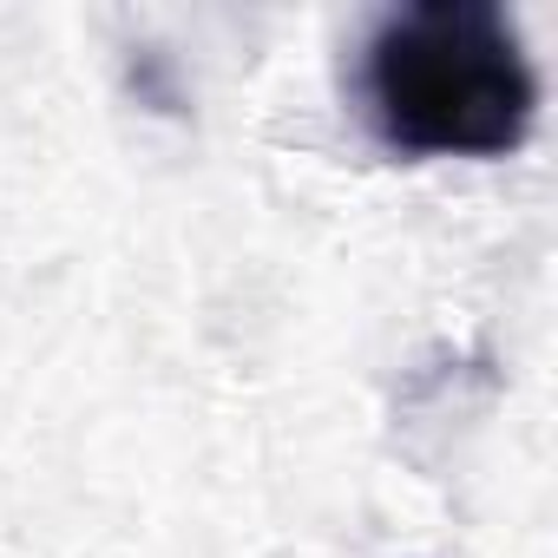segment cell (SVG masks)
Masks as SVG:
<instances>
[{
	"mask_svg": "<svg viewBox=\"0 0 558 558\" xmlns=\"http://www.w3.org/2000/svg\"><path fill=\"white\" fill-rule=\"evenodd\" d=\"M362 132L401 158H512L538 125V66L493 0H414L368 21L349 60Z\"/></svg>",
	"mask_w": 558,
	"mask_h": 558,
	"instance_id": "cell-1",
	"label": "cell"
}]
</instances>
